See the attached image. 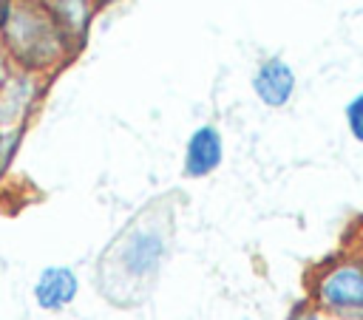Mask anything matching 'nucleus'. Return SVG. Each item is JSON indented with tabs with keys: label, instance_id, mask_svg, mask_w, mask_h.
Segmentation results:
<instances>
[{
	"label": "nucleus",
	"instance_id": "nucleus-1",
	"mask_svg": "<svg viewBox=\"0 0 363 320\" xmlns=\"http://www.w3.org/2000/svg\"><path fill=\"white\" fill-rule=\"evenodd\" d=\"M170 246L167 218H133L99 258V289L108 300L136 303L156 280Z\"/></svg>",
	"mask_w": 363,
	"mask_h": 320
},
{
	"label": "nucleus",
	"instance_id": "nucleus-2",
	"mask_svg": "<svg viewBox=\"0 0 363 320\" xmlns=\"http://www.w3.org/2000/svg\"><path fill=\"white\" fill-rule=\"evenodd\" d=\"M0 40L9 59L31 74L60 68L74 45L45 0H9Z\"/></svg>",
	"mask_w": 363,
	"mask_h": 320
},
{
	"label": "nucleus",
	"instance_id": "nucleus-3",
	"mask_svg": "<svg viewBox=\"0 0 363 320\" xmlns=\"http://www.w3.org/2000/svg\"><path fill=\"white\" fill-rule=\"evenodd\" d=\"M312 300L329 314L363 320V261L346 258L320 269L312 283Z\"/></svg>",
	"mask_w": 363,
	"mask_h": 320
},
{
	"label": "nucleus",
	"instance_id": "nucleus-4",
	"mask_svg": "<svg viewBox=\"0 0 363 320\" xmlns=\"http://www.w3.org/2000/svg\"><path fill=\"white\" fill-rule=\"evenodd\" d=\"M37 99V79L31 71H17L0 79V130H17Z\"/></svg>",
	"mask_w": 363,
	"mask_h": 320
},
{
	"label": "nucleus",
	"instance_id": "nucleus-5",
	"mask_svg": "<svg viewBox=\"0 0 363 320\" xmlns=\"http://www.w3.org/2000/svg\"><path fill=\"white\" fill-rule=\"evenodd\" d=\"M252 91L267 108H284L295 93V71L281 57H269L255 68Z\"/></svg>",
	"mask_w": 363,
	"mask_h": 320
},
{
	"label": "nucleus",
	"instance_id": "nucleus-6",
	"mask_svg": "<svg viewBox=\"0 0 363 320\" xmlns=\"http://www.w3.org/2000/svg\"><path fill=\"white\" fill-rule=\"evenodd\" d=\"M221 159H224L221 133L213 125L196 127L187 139V147H184V173L190 178H204L221 164Z\"/></svg>",
	"mask_w": 363,
	"mask_h": 320
},
{
	"label": "nucleus",
	"instance_id": "nucleus-7",
	"mask_svg": "<svg viewBox=\"0 0 363 320\" xmlns=\"http://www.w3.org/2000/svg\"><path fill=\"white\" fill-rule=\"evenodd\" d=\"M77 292H79V280H77L74 269H68V266H48L40 272V278L34 283V300L45 312L65 309L68 303H74Z\"/></svg>",
	"mask_w": 363,
	"mask_h": 320
},
{
	"label": "nucleus",
	"instance_id": "nucleus-8",
	"mask_svg": "<svg viewBox=\"0 0 363 320\" xmlns=\"http://www.w3.org/2000/svg\"><path fill=\"white\" fill-rule=\"evenodd\" d=\"M45 3L54 11L62 31L71 37V42H82L88 28H91V17H94L96 3L94 0H45Z\"/></svg>",
	"mask_w": 363,
	"mask_h": 320
},
{
	"label": "nucleus",
	"instance_id": "nucleus-9",
	"mask_svg": "<svg viewBox=\"0 0 363 320\" xmlns=\"http://www.w3.org/2000/svg\"><path fill=\"white\" fill-rule=\"evenodd\" d=\"M346 127H349L352 139L363 144V91L357 96H352L346 105Z\"/></svg>",
	"mask_w": 363,
	"mask_h": 320
},
{
	"label": "nucleus",
	"instance_id": "nucleus-10",
	"mask_svg": "<svg viewBox=\"0 0 363 320\" xmlns=\"http://www.w3.org/2000/svg\"><path fill=\"white\" fill-rule=\"evenodd\" d=\"M17 142H20V133L17 130H0V176H3L6 164L11 161V156L17 150Z\"/></svg>",
	"mask_w": 363,
	"mask_h": 320
},
{
	"label": "nucleus",
	"instance_id": "nucleus-11",
	"mask_svg": "<svg viewBox=\"0 0 363 320\" xmlns=\"http://www.w3.org/2000/svg\"><path fill=\"white\" fill-rule=\"evenodd\" d=\"M6 11H9V0H0V34H3V23H6Z\"/></svg>",
	"mask_w": 363,
	"mask_h": 320
},
{
	"label": "nucleus",
	"instance_id": "nucleus-12",
	"mask_svg": "<svg viewBox=\"0 0 363 320\" xmlns=\"http://www.w3.org/2000/svg\"><path fill=\"white\" fill-rule=\"evenodd\" d=\"M94 3H99V6H105V3H116V0H94Z\"/></svg>",
	"mask_w": 363,
	"mask_h": 320
},
{
	"label": "nucleus",
	"instance_id": "nucleus-13",
	"mask_svg": "<svg viewBox=\"0 0 363 320\" xmlns=\"http://www.w3.org/2000/svg\"><path fill=\"white\" fill-rule=\"evenodd\" d=\"M292 320H315V317H306V314H303V317H292Z\"/></svg>",
	"mask_w": 363,
	"mask_h": 320
}]
</instances>
